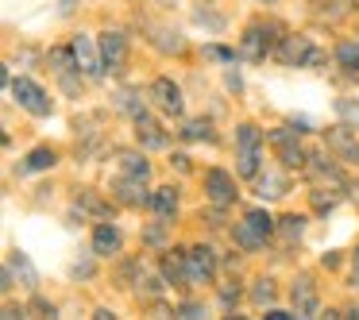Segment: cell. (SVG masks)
<instances>
[{"mask_svg": "<svg viewBox=\"0 0 359 320\" xmlns=\"http://www.w3.org/2000/svg\"><path fill=\"white\" fill-rule=\"evenodd\" d=\"M274 55H278V62H286V66H317V62H325V55H320V50L313 47V39H305V35H286Z\"/></svg>", "mask_w": 359, "mask_h": 320, "instance_id": "cell-2", "label": "cell"}, {"mask_svg": "<svg viewBox=\"0 0 359 320\" xmlns=\"http://www.w3.org/2000/svg\"><path fill=\"white\" fill-rule=\"evenodd\" d=\"M266 135L255 124H240L236 127V174L240 178H259V147Z\"/></svg>", "mask_w": 359, "mask_h": 320, "instance_id": "cell-1", "label": "cell"}, {"mask_svg": "<svg viewBox=\"0 0 359 320\" xmlns=\"http://www.w3.org/2000/svg\"><path fill=\"white\" fill-rule=\"evenodd\" d=\"M8 274H12V281H24V289H35L39 286V274H35V266H32V258L24 255V251H12V258H8Z\"/></svg>", "mask_w": 359, "mask_h": 320, "instance_id": "cell-17", "label": "cell"}, {"mask_svg": "<svg viewBox=\"0 0 359 320\" xmlns=\"http://www.w3.org/2000/svg\"><path fill=\"white\" fill-rule=\"evenodd\" d=\"M271 27L266 24H251L248 32H243V39H240V55L248 58V62H263L266 55H271Z\"/></svg>", "mask_w": 359, "mask_h": 320, "instance_id": "cell-7", "label": "cell"}, {"mask_svg": "<svg viewBox=\"0 0 359 320\" xmlns=\"http://www.w3.org/2000/svg\"><path fill=\"white\" fill-rule=\"evenodd\" d=\"M259 4H274V0H259Z\"/></svg>", "mask_w": 359, "mask_h": 320, "instance_id": "cell-36", "label": "cell"}, {"mask_svg": "<svg viewBox=\"0 0 359 320\" xmlns=\"http://www.w3.org/2000/svg\"><path fill=\"white\" fill-rule=\"evenodd\" d=\"M313 204H317V212H332V209H336V201H332V197H325L320 189L313 193Z\"/></svg>", "mask_w": 359, "mask_h": 320, "instance_id": "cell-31", "label": "cell"}, {"mask_svg": "<svg viewBox=\"0 0 359 320\" xmlns=\"http://www.w3.org/2000/svg\"><path fill=\"white\" fill-rule=\"evenodd\" d=\"M155 35H158V43H155V47H158V50H166V55H170V50H174V55H182V50H186V43H182V35H178V32H166V27H155Z\"/></svg>", "mask_w": 359, "mask_h": 320, "instance_id": "cell-25", "label": "cell"}, {"mask_svg": "<svg viewBox=\"0 0 359 320\" xmlns=\"http://www.w3.org/2000/svg\"><path fill=\"white\" fill-rule=\"evenodd\" d=\"M74 58H78V74H86V78H101V66H104V58H101V43L93 39V35H74Z\"/></svg>", "mask_w": 359, "mask_h": 320, "instance_id": "cell-5", "label": "cell"}, {"mask_svg": "<svg viewBox=\"0 0 359 320\" xmlns=\"http://www.w3.org/2000/svg\"><path fill=\"white\" fill-rule=\"evenodd\" d=\"M158 270H163L166 286H186V281H189V258H186V251H166L163 263H158Z\"/></svg>", "mask_w": 359, "mask_h": 320, "instance_id": "cell-15", "label": "cell"}, {"mask_svg": "<svg viewBox=\"0 0 359 320\" xmlns=\"http://www.w3.org/2000/svg\"><path fill=\"white\" fill-rule=\"evenodd\" d=\"M178 316H201V305H178Z\"/></svg>", "mask_w": 359, "mask_h": 320, "instance_id": "cell-32", "label": "cell"}, {"mask_svg": "<svg viewBox=\"0 0 359 320\" xmlns=\"http://www.w3.org/2000/svg\"><path fill=\"white\" fill-rule=\"evenodd\" d=\"M325 139H328V151L340 155V162H359V139L351 135V127L336 124L332 132H325Z\"/></svg>", "mask_w": 359, "mask_h": 320, "instance_id": "cell-12", "label": "cell"}, {"mask_svg": "<svg viewBox=\"0 0 359 320\" xmlns=\"http://www.w3.org/2000/svg\"><path fill=\"white\" fill-rule=\"evenodd\" d=\"M120 243H124L120 228H112V224H97L93 228V251H97V255H116Z\"/></svg>", "mask_w": 359, "mask_h": 320, "instance_id": "cell-18", "label": "cell"}, {"mask_svg": "<svg viewBox=\"0 0 359 320\" xmlns=\"http://www.w3.org/2000/svg\"><path fill=\"white\" fill-rule=\"evenodd\" d=\"M355 201H359V189H355Z\"/></svg>", "mask_w": 359, "mask_h": 320, "instance_id": "cell-37", "label": "cell"}, {"mask_svg": "<svg viewBox=\"0 0 359 320\" xmlns=\"http://www.w3.org/2000/svg\"><path fill=\"white\" fill-rule=\"evenodd\" d=\"M182 139L186 143H212V124L209 120H189V124L182 127Z\"/></svg>", "mask_w": 359, "mask_h": 320, "instance_id": "cell-24", "label": "cell"}, {"mask_svg": "<svg viewBox=\"0 0 359 320\" xmlns=\"http://www.w3.org/2000/svg\"><path fill=\"white\" fill-rule=\"evenodd\" d=\"M143 181L147 178H132V174H120L116 178V186H112V193H116V201L120 204H151V197H147V189H143Z\"/></svg>", "mask_w": 359, "mask_h": 320, "instance_id": "cell-14", "label": "cell"}, {"mask_svg": "<svg viewBox=\"0 0 359 320\" xmlns=\"http://www.w3.org/2000/svg\"><path fill=\"white\" fill-rule=\"evenodd\" d=\"M232 239H236V247H243V251H259L266 239H271V235H266V232H259V228L251 224L248 216H243L240 224L232 228Z\"/></svg>", "mask_w": 359, "mask_h": 320, "instance_id": "cell-16", "label": "cell"}, {"mask_svg": "<svg viewBox=\"0 0 359 320\" xmlns=\"http://www.w3.org/2000/svg\"><path fill=\"white\" fill-rule=\"evenodd\" d=\"M151 101H155L158 112H166V116H182V112H186L182 89L174 85L170 78H155V85H151Z\"/></svg>", "mask_w": 359, "mask_h": 320, "instance_id": "cell-9", "label": "cell"}, {"mask_svg": "<svg viewBox=\"0 0 359 320\" xmlns=\"http://www.w3.org/2000/svg\"><path fill=\"white\" fill-rule=\"evenodd\" d=\"M336 62H340V70L348 74V78L359 81V43L355 39H344L340 47H336Z\"/></svg>", "mask_w": 359, "mask_h": 320, "instance_id": "cell-21", "label": "cell"}, {"mask_svg": "<svg viewBox=\"0 0 359 320\" xmlns=\"http://www.w3.org/2000/svg\"><path fill=\"white\" fill-rule=\"evenodd\" d=\"M186 258H189V281H197V286H205V281H212L217 278V251L212 247H189L186 251Z\"/></svg>", "mask_w": 359, "mask_h": 320, "instance_id": "cell-8", "label": "cell"}, {"mask_svg": "<svg viewBox=\"0 0 359 320\" xmlns=\"http://www.w3.org/2000/svg\"><path fill=\"white\" fill-rule=\"evenodd\" d=\"M151 212H155L158 220L174 216V212H178V189H174V186L155 189V193H151Z\"/></svg>", "mask_w": 359, "mask_h": 320, "instance_id": "cell-20", "label": "cell"}, {"mask_svg": "<svg viewBox=\"0 0 359 320\" xmlns=\"http://www.w3.org/2000/svg\"><path fill=\"white\" fill-rule=\"evenodd\" d=\"M255 181H259L255 189H259V197H263V201H274V197H286V193H290L286 174H274V170H271V174H263V170H259V178H255Z\"/></svg>", "mask_w": 359, "mask_h": 320, "instance_id": "cell-19", "label": "cell"}, {"mask_svg": "<svg viewBox=\"0 0 359 320\" xmlns=\"http://www.w3.org/2000/svg\"><path fill=\"white\" fill-rule=\"evenodd\" d=\"M266 139L274 143V151H278V158H282L286 170H305V166H309V155H305L302 143H297V132H290V127H274V132H266Z\"/></svg>", "mask_w": 359, "mask_h": 320, "instance_id": "cell-3", "label": "cell"}, {"mask_svg": "<svg viewBox=\"0 0 359 320\" xmlns=\"http://www.w3.org/2000/svg\"><path fill=\"white\" fill-rule=\"evenodd\" d=\"M278 224H282V228H278V232H282V235H286V239H290V243H294V239H302V232H305V216H282V220H278Z\"/></svg>", "mask_w": 359, "mask_h": 320, "instance_id": "cell-27", "label": "cell"}, {"mask_svg": "<svg viewBox=\"0 0 359 320\" xmlns=\"http://www.w3.org/2000/svg\"><path fill=\"white\" fill-rule=\"evenodd\" d=\"M355 4H359V0H355Z\"/></svg>", "mask_w": 359, "mask_h": 320, "instance_id": "cell-38", "label": "cell"}, {"mask_svg": "<svg viewBox=\"0 0 359 320\" xmlns=\"http://www.w3.org/2000/svg\"><path fill=\"white\" fill-rule=\"evenodd\" d=\"M205 55L217 58V62H236V50L232 47H205Z\"/></svg>", "mask_w": 359, "mask_h": 320, "instance_id": "cell-30", "label": "cell"}, {"mask_svg": "<svg viewBox=\"0 0 359 320\" xmlns=\"http://www.w3.org/2000/svg\"><path fill=\"white\" fill-rule=\"evenodd\" d=\"M205 197H209L217 209H224V204L236 201V178L228 170H220V166H212V170H205Z\"/></svg>", "mask_w": 359, "mask_h": 320, "instance_id": "cell-6", "label": "cell"}, {"mask_svg": "<svg viewBox=\"0 0 359 320\" xmlns=\"http://www.w3.org/2000/svg\"><path fill=\"white\" fill-rule=\"evenodd\" d=\"M135 139H140V147H143V151H163L166 143H170L163 127H158L155 120L147 116V109L135 112Z\"/></svg>", "mask_w": 359, "mask_h": 320, "instance_id": "cell-11", "label": "cell"}, {"mask_svg": "<svg viewBox=\"0 0 359 320\" xmlns=\"http://www.w3.org/2000/svg\"><path fill=\"white\" fill-rule=\"evenodd\" d=\"M55 162H58V155H55L50 147H35V151H27L24 170H27V174H39V170H50Z\"/></svg>", "mask_w": 359, "mask_h": 320, "instance_id": "cell-22", "label": "cell"}, {"mask_svg": "<svg viewBox=\"0 0 359 320\" xmlns=\"http://www.w3.org/2000/svg\"><path fill=\"white\" fill-rule=\"evenodd\" d=\"M97 43H101L104 66H109L112 74L124 70V62H128V39H124V35H120V32H104V35H97Z\"/></svg>", "mask_w": 359, "mask_h": 320, "instance_id": "cell-10", "label": "cell"}, {"mask_svg": "<svg viewBox=\"0 0 359 320\" xmlns=\"http://www.w3.org/2000/svg\"><path fill=\"white\" fill-rule=\"evenodd\" d=\"M12 97H16L20 109H27L32 116H50L55 112V101L43 93V85H35L32 78H16L12 81Z\"/></svg>", "mask_w": 359, "mask_h": 320, "instance_id": "cell-4", "label": "cell"}, {"mask_svg": "<svg viewBox=\"0 0 359 320\" xmlns=\"http://www.w3.org/2000/svg\"><path fill=\"white\" fill-rule=\"evenodd\" d=\"M251 301H255L259 309H266V305L274 301V281H271V278H259L255 289H251Z\"/></svg>", "mask_w": 359, "mask_h": 320, "instance_id": "cell-26", "label": "cell"}, {"mask_svg": "<svg viewBox=\"0 0 359 320\" xmlns=\"http://www.w3.org/2000/svg\"><path fill=\"white\" fill-rule=\"evenodd\" d=\"M120 174H132V178H147V174H151L147 155H132V151H124V155H120Z\"/></svg>", "mask_w": 359, "mask_h": 320, "instance_id": "cell-23", "label": "cell"}, {"mask_svg": "<svg viewBox=\"0 0 359 320\" xmlns=\"http://www.w3.org/2000/svg\"><path fill=\"white\" fill-rule=\"evenodd\" d=\"M320 266H328V270H336V266H340V255H325V258H320Z\"/></svg>", "mask_w": 359, "mask_h": 320, "instance_id": "cell-33", "label": "cell"}, {"mask_svg": "<svg viewBox=\"0 0 359 320\" xmlns=\"http://www.w3.org/2000/svg\"><path fill=\"white\" fill-rule=\"evenodd\" d=\"M228 89H236V93H240V89H243V81H240V74H228Z\"/></svg>", "mask_w": 359, "mask_h": 320, "instance_id": "cell-34", "label": "cell"}, {"mask_svg": "<svg viewBox=\"0 0 359 320\" xmlns=\"http://www.w3.org/2000/svg\"><path fill=\"white\" fill-rule=\"evenodd\" d=\"M290 301H294L297 316H317L320 301H317V289H313V278H309V274H302V278L294 281V289H290Z\"/></svg>", "mask_w": 359, "mask_h": 320, "instance_id": "cell-13", "label": "cell"}, {"mask_svg": "<svg viewBox=\"0 0 359 320\" xmlns=\"http://www.w3.org/2000/svg\"><path fill=\"white\" fill-rule=\"evenodd\" d=\"M336 112H340V120H348V124L359 127V104L355 101H348V97H344V101H336Z\"/></svg>", "mask_w": 359, "mask_h": 320, "instance_id": "cell-29", "label": "cell"}, {"mask_svg": "<svg viewBox=\"0 0 359 320\" xmlns=\"http://www.w3.org/2000/svg\"><path fill=\"white\" fill-rule=\"evenodd\" d=\"M351 263H355V286H359V247H355V255H351Z\"/></svg>", "mask_w": 359, "mask_h": 320, "instance_id": "cell-35", "label": "cell"}, {"mask_svg": "<svg viewBox=\"0 0 359 320\" xmlns=\"http://www.w3.org/2000/svg\"><path fill=\"white\" fill-rule=\"evenodd\" d=\"M243 216L251 220V224L259 228V232H266V235H274V220H271V212H263V209H251V212H243Z\"/></svg>", "mask_w": 359, "mask_h": 320, "instance_id": "cell-28", "label": "cell"}]
</instances>
